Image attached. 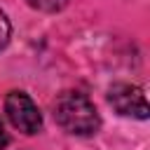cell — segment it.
<instances>
[{"mask_svg":"<svg viewBox=\"0 0 150 150\" xmlns=\"http://www.w3.org/2000/svg\"><path fill=\"white\" fill-rule=\"evenodd\" d=\"M9 33H12V26H9V19L7 14L0 9V49L9 42Z\"/></svg>","mask_w":150,"mask_h":150,"instance_id":"5b68a950","label":"cell"},{"mask_svg":"<svg viewBox=\"0 0 150 150\" xmlns=\"http://www.w3.org/2000/svg\"><path fill=\"white\" fill-rule=\"evenodd\" d=\"M26 2L40 12H59L68 5V0H26Z\"/></svg>","mask_w":150,"mask_h":150,"instance_id":"277c9868","label":"cell"},{"mask_svg":"<svg viewBox=\"0 0 150 150\" xmlns=\"http://www.w3.org/2000/svg\"><path fill=\"white\" fill-rule=\"evenodd\" d=\"M7 143H9V134L5 131V124L0 122V150H2V148H5Z\"/></svg>","mask_w":150,"mask_h":150,"instance_id":"8992f818","label":"cell"},{"mask_svg":"<svg viewBox=\"0 0 150 150\" xmlns=\"http://www.w3.org/2000/svg\"><path fill=\"white\" fill-rule=\"evenodd\" d=\"M54 120L61 129L75 136H91L101 127L96 105L82 91H63L54 101Z\"/></svg>","mask_w":150,"mask_h":150,"instance_id":"6da1fadb","label":"cell"},{"mask_svg":"<svg viewBox=\"0 0 150 150\" xmlns=\"http://www.w3.org/2000/svg\"><path fill=\"white\" fill-rule=\"evenodd\" d=\"M5 115L21 134H38L42 129V112L26 91H9L5 98Z\"/></svg>","mask_w":150,"mask_h":150,"instance_id":"7a4b0ae2","label":"cell"},{"mask_svg":"<svg viewBox=\"0 0 150 150\" xmlns=\"http://www.w3.org/2000/svg\"><path fill=\"white\" fill-rule=\"evenodd\" d=\"M108 103L124 117H138V120H148V103H145V94L141 87L136 84H127V82H117L110 87L108 91Z\"/></svg>","mask_w":150,"mask_h":150,"instance_id":"3957f363","label":"cell"}]
</instances>
